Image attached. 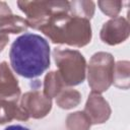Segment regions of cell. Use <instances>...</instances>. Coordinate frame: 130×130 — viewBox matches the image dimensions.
I'll return each instance as SVG.
<instances>
[{
    "mask_svg": "<svg viewBox=\"0 0 130 130\" xmlns=\"http://www.w3.org/2000/svg\"><path fill=\"white\" fill-rule=\"evenodd\" d=\"M9 59L18 75L29 79L39 77L50 67V45L40 35L25 32L12 43Z\"/></svg>",
    "mask_w": 130,
    "mask_h": 130,
    "instance_id": "obj_1",
    "label": "cell"
},
{
    "mask_svg": "<svg viewBox=\"0 0 130 130\" xmlns=\"http://www.w3.org/2000/svg\"><path fill=\"white\" fill-rule=\"evenodd\" d=\"M40 30L54 44H64L76 48L89 44L92 36L90 21L71 15L69 10L53 14Z\"/></svg>",
    "mask_w": 130,
    "mask_h": 130,
    "instance_id": "obj_2",
    "label": "cell"
},
{
    "mask_svg": "<svg viewBox=\"0 0 130 130\" xmlns=\"http://www.w3.org/2000/svg\"><path fill=\"white\" fill-rule=\"evenodd\" d=\"M53 58L66 86H75L84 81L87 64L78 50L55 48Z\"/></svg>",
    "mask_w": 130,
    "mask_h": 130,
    "instance_id": "obj_3",
    "label": "cell"
},
{
    "mask_svg": "<svg viewBox=\"0 0 130 130\" xmlns=\"http://www.w3.org/2000/svg\"><path fill=\"white\" fill-rule=\"evenodd\" d=\"M18 8L26 15L28 27L40 30L50 17L59 12L69 10V1L65 0H20L17 1Z\"/></svg>",
    "mask_w": 130,
    "mask_h": 130,
    "instance_id": "obj_4",
    "label": "cell"
},
{
    "mask_svg": "<svg viewBox=\"0 0 130 130\" xmlns=\"http://www.w3.org/2000/svg\"><path fill=\"white\" fill-rule=\"evenodd\" d=\"M115 59L108 52L94 53L86 66L87 81L91 91L102 93L112 85Z\"/></svg>",
    "mask_w": 130,
    "mask_h": 130,
    "instance_id": "obj_5",
    "label": "cell"
},
{
    "mask_svg": "<svg viewBox=\"0 0 130 130\" xmlns=\"http://www.w3.org/2000/svg\"><path fill=\"white\" fill-rule=\"evenodd\" d=\"M19 105L32 119H42L52 110V100L38 89L23 93L19 99Z\"/></svg>",
    "mask_w": 130,
    "mask_h": 130,
    "instance_id": "obj_6",
    "label": "cell"
},
{
    "mask_svg": "<svg viewBox=\"0 0 130 130\" xmlns=\"http://www.w3.org/2000/svg\"><path fill=\"white\" fill-rule=\"evenodd\" d=\"M129 35V21L123 16H117L106 21L100 31L101 40L109 46H116L125 42Z\"/></svg>",
    "mask_w": 130,
    "mask_h": 130,
    "instance_id": "obj_7",
    "label": "cell"
},
{
    "mask_svg": "<svg viewBox=\"0 0 130 130\" xmlns=\"http://www.w3.org/2000/svg\"><path fill=\"white\" fill-rule=\"evenodd\" d=\"M83 112L88 117L91 125L106 123L112 114L111 107L106 99L99 92L91 91L87 98Z\"/></svg>",
    "mask_w": 130,
    "mask_h": 130,
    "instance_id": "obj_8",
    "label": "cell"
},
{
    "mask_svg": "<svg viewBox=\"0 0 130 130\" xmlns=\"http://www.w3.org/2000/svg\"><path fill=\"white\" fill-rule=\"evenodd\" d=\"M20 87L18 80L7 62L0 63V99L7 101H19Z\"/></svg>",
    "mask_w": 130,
    "mask_h": 130,
    "instance_id": "obj_9",
    "label": "cell"
},
{
    "mask_svg": "<svg viewBox=\"0 0 130 130\" xmlns=\"http://www.w3.org/2000/svg\"><path fill=\"white\" fill-rule=\"evenodd\" d=\"M14 119L18 121H27L29 117L20 107L19 101L0 99V124H6Z\"/></svg>",
    "mask_w": 130,
    "mask_h": 130,
    "instance_id": "obj_10",
    "label": "cell"
},
{
    "mask_svg": "<svg viewBox=\"0 0 130 130\" xmlns=\"http://www.w3.org/2000/svg\"><path fill=\"white\" fill-rule=\"evenodd\" d=\"M66 87L60 73L58 71H50L46 74L44 79V94L51 100L57 98V95Z\"/></svg>",
    "mask_w": 130,
    "mask_h": 130,
    "instance_id": "obj_11",
    "label": "cell"
},
{
    "mask_svg": "<svg viewBox=\"0 0 130 130\" xmlns=\"http://www.w3.org/2000/svg\"><path fill=\"white\" fill-rule=\"evenodd\" d=\"M112 84L122 89L129 88L130 86V62L129 61L123 60L115 63Z\"/></svg>",
    "mask_w": 130,
    "mask_h": 130,
    "instance_id": "obj_12",
    "label": "cell"
},
{
    "mask_svg": "<svg viewBox=\"0 0 130 130\" xmlns=\"http://www.w3.org/2000/svg\"><path fill=\"white\" fill-rule=\"evenodd\" d=\"M81 102V93L74 88L65 87L56 98V104L59 108L70 110L77 107Z\"/></svg>",
    "mask_w": 130,
    "mask_h": 130,
    "instance_id": "obj_13",
    "label": "cell"
},
{
    "mask_svg": "<svg viewBox=\"0 0 130 130\" xmlns=\"http://www.w3.org/2000/svg\"><path fill=\"white\" fill-rule=\"evenodd\" d=\"M28 28L25 18H22L19 15L12 14L6 20L0 23V34H20L26 31Z\"/></svg>",
    "mask_w": 130,
    "mask_h": 130,
    "instance_id": "obj_14",
    "label": "cell"
},
{
    "mask_svg": "<svg viewBox=\"0 0 130 130\" xmlns=\"http://www.w3.org/2000/svg\"><path fill=\"white\" fill-rule=\"evenodd\" d=\"M95 10V4L93 1L74 0L69 2V13L78 17H83L88 20L93 16Z\"/></svg>",
    "mask_w": 130,
    "mask_h": 130,
    "instance_id": "obj_15",
    "label": "cell"
},
{
    "mask_svg": "<svg viewBox=\"0 0 130 130\" xmlns=\"http://www.w3.org/2000/svg\"><path fill=\"white\" fill-rule=\"evenodd\" d=\"M90 126L91 123L83 111L70 113L66 117L67 130H89Z\"/></svg>",
    "mask_w": 130,
    "mask_h": 130,
    "instance_id": "obj_16",
    "label": "cell"
},
{
    "mask_svg": "<svg viewBox=\"0 0 130 130\" xmlns=\"http://www.w3.org/2000/svg\"><path fill=\"white\" fill-rule=\"evenodd\" d=\"M98 5L104 14L115 18L122 10L123 3L120 0H100L98 1Z\"/></svg>",
    "mask_w": 130,
    "mask_h": 130,
    "instance_id": "obj_17",
    "label": "cell"
},
{
    "mask_svg": "<svg viewBox=\"0 0 130 130\" xmlns=\"http://www.w3.org/2000/svg\"><path fill=\"white\" fill-rule=\"evenodd\" d=\"M11 15H12V11L8 6V4L4 1H0V23L6 20Z\"/></svg>",
    "mask_w": 130,
    "mask_h": 130,
    "instance_id": "obj_18",
    "label": "cell"
},
{
    "mask_svg": "<svg viewBox=\"0 0 130 130\" xmlns=\"http://www.w3.org/2000/svg\"><path fill=\"white\" fill-rule=\"evenodd\" d=\"M9 42V37L4 34H0V52L3 51V49L6 47V45Z\"/></svg>",
    "mask_w": 130,
    "mask_h": 130,
    "instance_id": "obj_19",
    "label": "cell"
},
{
    "mask_svg": "<svg viewBox=\"0 0 130 130\" xmlns=\"http://www.w3.org/2000/svg\"><path fill=\"white\" fill-rule=\"evenodd\" d=\"M4 130H29V129H28L27 127L22 126V125H18V124H16V125H10V126L6 127Z\"/></svg>",
    "mask_w": 130,
    "mask_h": 130,
    "instance_id": "obj_20",
    "label": "cell"
}]
</instances>
